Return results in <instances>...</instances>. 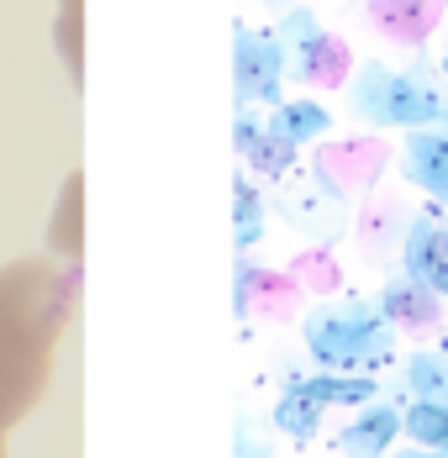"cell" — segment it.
<instances>
[{"label": "cell", "mask_w": 448, "mask_h": 458, "mask_svg": "<svg viewBox=\"0 0 448 458\" xmlns=\"http://www.w3.org/2000/svg\"><path fill=\"white\" fill-rule=\"evenodd\" d=\"M401 437L417 448H448V401H406Z\"/></svg>", "instance_id": "e0dca14e"}, {"label": "cell", "mask_w": 448, "mask_h": 458, "mask_svg": "<svg viewBox=\"0 0 448 458\" xmlns=\"http://www.w3.org/2000/svg\"><path fill=\"white\" fill-rule=\"evenodd\" d=\"M232 458H280V454L269 448L264 437H254L248 427H237V448H232Z\"/></svg>", "instance_id": "7402d4cb"}, {"label": "cell", "mask_w": 448, "mask_h": 458, "mask_svg": "<svg viewBox=\"0 0 448 458\" xmlns=\"http://www.w3.org/2000/svg\"><path fill=\"white\" fill-rule=\"evenodd\" d=\"M232 95L237 111L285 100V47L274 43V32H254L243 21L232 27Z\"/></svg>", "instance_id": "3957f363"}, {"label": "cell", "mask_w": 448, "mask_h": 458, "mask_svg": "<svg viewBox=\"0 0 448 458\" xmlns=\"http://www.w3.org/2000/svg\"><path fill=\"white\" fill-rule=\"evenodd\" d=\"M406 227H411V216H406L401 206H385V216H375V227L364 232V253H369V259H380V253L401 248Z\"/></svg>", "instance_id": "ffe728a7"}, {"label": "cell", "mask_w": 448, "mask_h": 458, "mask_svg": "<svg viewBox=\"0 0 448 458\" xmlns=\"http://www.w3.org/2000/svg\"><path fill=\"white\" fill-rule=\"evenodd\" d=\"M444 69H448V58H444Z\"/></svg>", "instance_id": "4316f807"}, {"label": "cell", "mask_w": 448, "mask_h": 458, "mask_svg": "<svg viewBox=\"0 0 448 458\" xmlns=\"http://www.w3.org/2000/svg\"><path fill=\"white\" fill-rule=\"evenodd\" d=\"M322 411H327V406H316V401L296 395V390H280V401H274V427H280L285 437H296V443H312L316 432H322Z\"/></svg>", "instance_id": "d6986e66"}, {"label": "cell", "mask_w": 448, "mask_h": 458, "mask_svg": "<svg viewBox=\"0 0 448 458\" xmlns=\"http://www.w3.org/2000/svg\"><path fill=\"white\" fill-rule=\"evenodd\" d=\"M433 211H438V222H444V227H448V200H444V206H438V200H433Z\"/></svg>", "instance_id": "484cf974"}, {"label": "cell", "mask_w": 448, "mask_h": 458, "mask_svg": "<svg viewBox=\"0 0 448 458\" xmlns=\"http://www.w3.org/2000/svg\"><path fill=\"white\" fill-rule=\"evenodd\" d=\"M448 269V227L438 222V211H433V200L411 216V227H406L401 237V275L422 279L427 290L444 279Z\"/></svg>", "instance_id": "30bf717a"}, {"label": "cell", "mask_w": 448, "mask_h": 458, "mask_svg": "<svg viewBox=\"0 0 448 458\" xmlns=\"http://www.w3.org/2000/svg\"><path fill=\"white\" fill-rule=\"evenodd\" d=\"M327 164H343V174L316 180V184H322L327 195H338L343 206H354L358 195H369V184L380 180V169H385V148H375V142H338V153H332Z\"/></svg>", "instance_id": "5bb4252c"}, {"label": "cell", "mask_w": 448, "mask_h": 458, "mask_svg": "<svg viewBox=\"0 0 448 458\" xmlns=\"http://www.w3.org/2000/svg\"><path fill=\"white\" fill-rule=\"evenodd\" d=\"M264 206L280 211L301 237H312L316 248H338V242L349 237V227H354V211H349L338 195H327L316 180L312 184H285V190L264 195Z\"/></svg>", "instance_id": "277c9868"}, {"label": "cell", "mask_w": 448, "mask_h": 458, "mask_svg": "<svg viewBox=\"0 0 448 458\" xmlns=\"http://www.w3.org/2000/svg\"><path fill=\"white\" fill-rule=\"evenodd\" d=\"M285 390L306 395L316 406H369V401L385 395V385L375 374H332V369H322V374H290Z\"/></svg>", "instance_id": "7c38bea8"}, {"label": "cell", "mask_w": 448, "mask_h": 458, "mask_svg": "<svg viewBox=\"0 0 448 458\" xmlns=\"http://www.w3.org/2000/svg\"><path fill=\"white\" fill-rule=\"evenodd\" d=\"M264 216H269L264 190L248 180V174H237L232 180V242H237V253H248L264 237Z\"/></svg>", "instance_id": "2e32d148"}, {"label": "cell", "mask_w": 448, "mask_h": 458, "mask_svg": "<svg viewBox=\"0 0 448 458\" xmlns=\"http://www.w3.org/2000/svg\"><path fill=\"white\" fill-rule=\"evenodd\" d=\"M301 343L316 359V369H332V374H380L396 359V327L364 295L312 306L301 317Z\"/></svg>", "instance_id": "7a4b0ae2"}, {"label": "cell", "mask_w": 448, "mask_h": 458, "mask_svg": "<svg viewBox=\"0 0 448 458\" xmlns=\"http://www.w3.org/2000/svg\"><path fill=\"white\" fill-rule=\"evenodd\" d=\"M237 158H243L248 169H259L264 180H285V174L296 169V148H290L285 138H274V132H269L264 122H259V132H254V142H248V148H243Z\"/></svg>", "instance_id": "ac0fdd59"}, {"label": "cell", "mask_w": 448, "mask_h": 458, "mask_svg": "<svg viewBox=\"0 0 448 458\" xmlns=\"http://www.w3.org/2000/svg\"><path fill=\"white\" fill-rule=\"evenodd\" d=\"M296 301H301V284L290 275H274V269H254L248 259H237V317H274L290 321L296 317Z\"/></svg>", "instance_id": "8fae6325"}, {"label": "cell", "mask_w": 448, "mask_h": 458, "mask_svg": "<svg viewBox=\"0 0 448 458\" xmlns=\"http://www.w3.org/2000/svg\"><path fill=\"white\" fill-rule=\"evenodd\" d=\"M401 174L406 184L427 190V200H448V122L433 127H411L401 142Z\"/></svg>", "instance_id": "52a82bcc"}, {"label": "cell", "mask_w": 448, "mask_h": 458, "mask_svg": "<svg viewBox=\"0 0 448 458\" xmlns=\"http://www.w3.org/2000/svg\"><path fill=\"white\" fill-rule=\"evenodd\" d=\"M448 0H364V16L369 27L385 38V43H401V47H422L438 21H444Z\"/></svg>", "instance_id": "8992f818"}, {"label": "cell", "mask_w": 448, "mask_h": 458, "mask_svg": "<svg viewBox=\"0 0 448 458\" xmlns=\"http://www.w3.org/2000/svg\"><path fill=\"white\" fill-rule=\"evenodd\" d=\"M401 395L406 401H448V353L422 348L401 369Z\"/></svg>", "instance_id": "9a60e30c"}, {"label": "cell", "mask_w": 448, "mask_h": 458, "mask_svg": "<svg viewBox=\"0 0 448 458\" xmlns=\"http://www.w3.org/2000/svg\"><path fill=\"white\" fill-rule=\"evenodd\" d=\"M269 11H296V5H306V0H264Z\"/></svg>", "instance_id": "cb8c5ba5"}, {"label": "cell", "mask_w": 448, "mask_h": 458, "mask_svg": "<svg viewBox=\"0 0 448 458\" xmlns=\"http://www.w3.org/2000/svg\"><path fill=\"white\" fill-rule=\"evenodd\" d=\"M349 111L369 127H433L448 122V69L433 58H411L406 69L358 64L349 74Z\"/></svg>", "instance_id": "6da1fadb"}, {"label": "cell", "mask_w": 448, "mask_h": 458, "mask_svg": "<svg viewBox=\"0 0 448 458\" xmlns=\"http://www.w3.org/2000/svg\"><path fill=\"white\" fill-rule=\"evenodd\" d=\"M433 290H438V301H444V317H448V269H444V279H438Z\"/></svg>", "instance_id": "d4e9b609"}, {"label": "cell", "mask_w": 448, "mask_h": 458, "mask_svg": "<svg viewBox=\"0 0 448 458\" xmlns=\"http://www.w3.org/2000/svg\"><path fill=\"white\" fill-rule=\"evenodd\" d=\"M391 458H448V448H391Z\"/></svg>", "instance_id": "603a6c76"}, {"label": "cell", "mask_w": 448, "mask_h": 458, "mask_svg": "<svg viewBox=\"0 0 448 458\" xmlns=\"http://www.w3.org/2000/svg\"><path fill=\"white\" fill-rule=\"evenodd\" d=\"M332 248H316V253H296L290 264V279L296 284H312V290H332Z\"/></svg>", "instance_id": "44dd1931"}, {"label": "cell", "mask_w": 448, "mask_h": 458, "mask_svg": "<svg viewBox=\"0 0 448 458\" xmlns=\"http://www.w3.org/2000/svg\"><path fill=\"white\" fill-rule=\"evenodd\" d=\"M375 301V311L391 321L396 332H438L444 327V301H438V290H427L422 279H411V275H396V279H385L380 284V295H369Z\"/></svg>", "instance_id": "5b68a950"}, {"label": "cell", "mask_w": 448, "mask_h": 458, "mask_svg": "<svg viewBox=\"0 0 448 458\" xmlns=\"http://www.w3.org/2000/svg\"><path fill=\"white\" fill-rule=\"evenodd\" d=\"M396 443H401V406L385 401V395L369 401V406L332 437V448L343 458H385Z\"/></svg>", "instance_id": "9c48e42d"}, {"label": "cell", "mask_w": 448, "mask_h": 458, "mask_svg": "<svg viewBox=\"0 0 448 458\" xmlns=\"http://www.w3.org/2000/svg\"><path fill=\"white\" fill-rule=\"evenodd\" d=\"M349 74H354V53H349V43H338L332 32H316L312 43L285 53V80H296L306 90H332Z\"/></svg>", "instance_id": "ba28073f"}, {"label": "cell", "mask_w": 448, "mask_h": 458, "mask_svg": "<svg viewBox=\"0 0 448 458\" xmlns=\"http://www.w3.org/2000/svg\"><path fill=\"white\" fill-rule=\"evenodd\" d=\"M264 127L301 153V148H312L316 138H327V132H332V111H327L322 100H312V95H285L280 106H269Z\"/></svg>", "instance_id": "4fadbf2b"}]
</instances>
